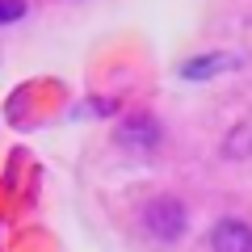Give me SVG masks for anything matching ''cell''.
<instances>
[{"label":"cell","mask_w":252,"mask_h":252,"mask_svg":"<svg viewBox=\"0 0 252 252\" xmlns=\"http://www.w3.org/2000/svg\"><path fill=\"white\" fill-rule=\"evenodd\" d=\"M189 227V210L181 198H172V193H160V198H152L143 206V231L152 235L156 244H177L181 235H185Z\"/></svg>","instance_id":"6da1fadb"},{"label":"cell","mask_w":252,"mask_h":252,"mask_svg":"<svg viewBox=\"0 0 252 252\" xmlns=\"http://www.w3.org/2000/svg\"><path fill=\"white\" fill-rule=\"evenodd\" d=\"M210 248L215 252H252V227L244 219H219L210 231Z\"/></svg>","instance_id":"7a4b0ae2"},{"label":"cell","mask_w":252,"mask_h":252,"mask_svg":"<svg viewBox=\"0 0 252 252\" xmlns=\"http://www.w3.org/2000/svg\"><path fill=\"white\" fill-rule=\"evenodd\" d=\"M118 143L122 147H135V152H152L160 143V126L156 118H130V122L118 126Z\"/></svg>","instance_id":"3957f363"},{"label":"cell","mask_w":252,"mask_h":252,"mask_svg":"<svg viewBox=\"0 0 252 252\" xmlns=\"http://www.w3.org/2000/svg\"><path fill=\"white\" fill-rule=\"evenodd\" d=\"M227 67H235L231 55H198L193 63H185V67H181V76H185V80H206V76L227 72Z\"/></svg>","instance_id":"277c9868"},{"label":"cell","mask_w":252,"mask_h":252,"mask_svg":"<svg viewBox=\"0 0 252 252\" xmlns=\"http://www.w3.org/2000/svg\"><path fill=\"white\" fill-rule=\"evenodd\" d=\"M17 17H26V0H0V26H9Z\"/></svg>","instance_id":"5b68a950"}]
</instances>
